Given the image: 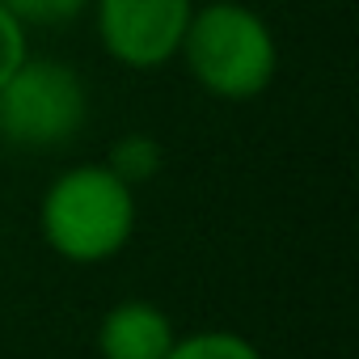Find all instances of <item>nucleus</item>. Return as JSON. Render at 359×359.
<instances>
[{"label":"nucleus","mask_w":359,"mask_h":359,"mask_svg":"<svg viewBox=\"0 0 359 359\" xmlns=\"http://www.w3.org/2000/svg\"><path fill=\"white\" fill-rule=\"evenodd\" d=\"M177 60L203 93L220 102H250L266 93L279 72L275 34L245 0H208L195 9Z\"/></svg>","instance_id":"obj_1"},{"label":"nucleus","mask_w":359,"mask_h":359,"mask_svg":"<svg viewBox=\"0 0 359 359\" xmlns=\"http://www.w3.org/2000/svg\"><path fill=\"white\" fill-rule=\"evenodd\" d=\"M39 233L64 262H106L135 233V191L106 165L64 169L43 191Z\"/></svg>","instance_id":"obj_2"},{"label":"nucleus","mask_w":359,"mask_h":359,"mask_svg":"<svg viewBox=\"0 0 359 359\" xmlns=\"http://www.w3.org/2000/svg\"><path fill=\"white\" fill-rule=\"evenodd\" d=\"M89 118V93L76 68L60 60H22L0 85V135L18 148H60Z\"/></svg>","instance_id":"obj_3"},{"label":"nucleus","mask_w":359,"mask_h":359,"mask_svg":"<svg viewBox=\"0 0 359 359\" xmlns=\"http://www.w3.org/2000/svg\"><path fill=\"white\" fill-rule=\"evenodd\" d=\"M195 0H93L97 39L123 68L152 72L177 60Z\"/></svg>","instance_id":"obj_4"},{"label":"nucleus","mask_w":359,"mask_h":359,"mask_svg":"<svg viewBox=\"0 0 359 359\" xmlns=\"http://www.w3.org/2000/svg\"><path fill=\"white\" fill-rule=\"evenodd\" d=\"M173 321L148 300H118L97 325L102 359H165L173 346Z\"/></svg>","instance_id":"obj_5"},{"label":"nucleus","mask_w":359,"mask_h":359,"mask_svg":"<svg viewBox=\"0 0 359 359\" xmlns=\"http://www.w3.org/2000/svg\"><path fill=\"white\" fill-rule=\"evenodd\" d=\"M102 165L135 191L140 182H148V177L161 173V144H156L152 135H144V131H131V135H123V140L110 148V156H106Z\"/></svg>","instance_id":"obj_6"},{"label":"nucleus","mask_w":359,"mask_h":359,"mask_svg":"<svg viewBox=\"0 0 359 359\" xmlns=\"http://www.w3.org/2000/svg\"><path fill=\"white\" fill-rule=\"evenodd\" d=\"M165 359H262L258 346L233 330H195L187 338H173Z\"/></svg>","instance_id":"obj_7"},{"label":"nucleus","mask_w":359,"mask_h":359,"mask_svg":"<svg viewBox=\"0 0 359 359\" xmlns=\"http://www.w3.org/2000/svg\"><path fill=\"white\" fill-rule=\"evenodd\" d=\"M0 9L22 26H64L89 9V0H0Z\"/></svg>","instance_id":"obj_8"},{"label":"nucleus","mask_w":359,"mask_h":359,"mask_svg":"<svg viewBox=\"0 0 359 359\" xmlns=\"http://www.w3.org/2000/svg\"><path fill=\"white\" fill-rule=\"evenodd\" d=\"M26 55H30V47H26V26L0 9V85H5V81L22 68Z\"/></svg>","instance_id":"obj_9"}]
</instances>
